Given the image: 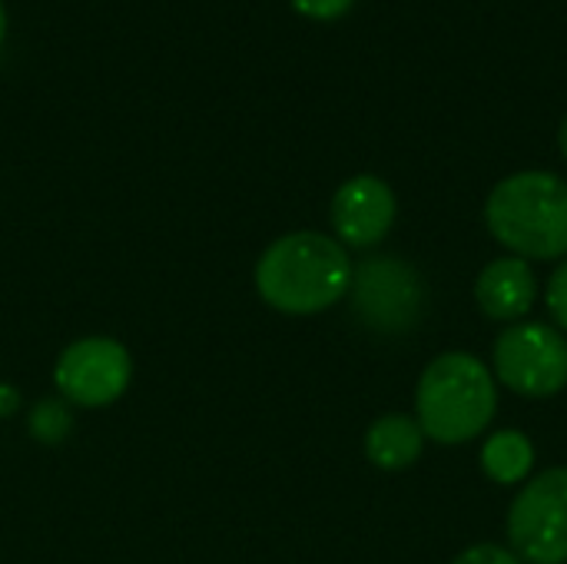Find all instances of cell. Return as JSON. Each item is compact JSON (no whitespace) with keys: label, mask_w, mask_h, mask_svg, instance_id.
<instances>
[{"label":"cell","mask_w":567,"mask_h":564,"mask_svg":"<svg viewBox=\"0 0 567 564\" xmlns=\"http://www.w3.org/2000/svg\"><path fill=\"white\" fill-rule=\"evenodd\" d=\"M352 286L346 246L322 233H289L276 239L256 266L259 296L289 316H316L336 306Z\"/></svg>","instance_id":"1"},{"label":"cell","mask_w":567,"mask_h":564,"mask_svg":"<svg viewBox=\"0 0 567 564\" xmlns=\"http://www.w3.org/2000/svg\"><path fill=\"white\" fill-rule=\"evenodd\" d=\"M498 412L492 369L472 352H442L432 359L415 389V422L439 445L478 439Z\"/></svg>","instance_id":"2"},{"label":"cell","mask_w":567,"mask_h":564,"mask_svg":"<svg viewBox=\"0 0 567 564\" xmlns=\"http://www.w3.org/2000/svg\"><path fill=\"white\" fill-rule=\"evenodd\" d=\"M485 223L492 236L518 259L567 256V183L558 173L522 170L505 176L488 203Z\"/></svg>","instance_id":"3"},{"label":"cell","mask_w":567,"mask_h":564,"mask_svg":"<svg viewBox=\"0 0 567 564\" xmlns=\"http://www.w3.org/2000/svg\"><path fill=\"white\" fill-rule=\"evenodd\" d=\"M508 542L522 562H567V465L522 485L508 509Z\"/></svg>","instance_id":"4"},{"label":"cell","mask_w":567,"mask_h":564,"mask_svg":"<svg viewBox=\"0 0 567 564\" xmlns=\"http://www.w3.org/2000/svg\"><path fill=\"white\" fill-rule=\"evenodd\" d=\"M495 379L525 399H548L567 386V339L545 322H515L495 339Z\"/></svg>","instance_id":"5"},{"label":"cell","mask_w":567,"mask_h":564,"mask_svg":"<svg viewBox=\"0 0 567 564\" xmlns=\"http://www.w3.org/2000/svg\"><path fill=\"white\" fill-rule=\"evenodd\" d=\"M355 316L375 332H409L422 319L425 289L412 263L399 256H372L352 266Z\"/></svg>","instance_id":"6"},{"label":"cell","mask_w":567,"mask_h":564,"mask_svg":"<svg viewBox=\"0 0 567 564\" xmlns=\"http://www.w3.org/2000/svg\"><path fill=\"white\" fill-rule=\"evenodd\" d=\"M133 379V359L116 339H80L63 349L53 382L60 396L83 409H100L116 402Z\"/></svg>","instance_id":"7"},{"label":"cell","mask_w":567,"mask_h":564,"mask_svg":"<svg viewBox=\"0 0 567 564\" xmlns=\"http://www.w3.org/2000/svg\"><path fill=\"white\" fill-rule=\"evenodd\" d=\"M395 223V193L379 176H352L332 196V226L342 246L369 249L389 236Z\"/></svg>","instance_id":"8"},{"label":"cell","mask_w":567,"mask_h":564,"mask_svg":"<svg viewBox=\"0 0 567 564\" xmlns=\"http://www.w3.org/2000/svg\"><path fill=\"white\" fill-rule=\"evenodd\" d=\"M478 309L495 322H518L532 312L538 299V276L518 256L492 259L475 283Z\"/></svg>","instance_id":"9"},{"label":"cell","mask_w":567,"mask_h":564,"mask_svg":"<svg viewBox=\"0 0 567 564\" xmlns=\"http://www.w3.org/2000/svg\"><path fill=\"white\" fill-rule=\"evenodd\" d=\"M425 449V432L412 416L392 412L372 422L365 432V455L382 472H402L419 462Z\"/></svg>","instance_id":"10"},{"label":"cell","mask_w":567,"mask_h":564,"mask_svg":"<svg viewBox=\"0 0 567 564\" xmlns=\"http://www.w3.org/2000/svg\"><path fill=\"white\" fill-rule=\"evenodd\" d=\"M532 465H535V445L518 429L495 432L485 442V449H482V469L498 485H518V482H525L532 475Z\"/></svg>","instance_id":"11"},{"label":"cell","mask_w":567,"mask_h":564,"mask_svg":"<svg viewBox=\"0 0 567 564\" xmlns=\"http://www.w3.org/2000/svg\"><path fill=\"white\" fill-rule=\"evenodd\" d=\"M545 302H548L551 319H555L561 329H567V259L551 273L548 289H545Z\"/></svg>","instance_id":"12"},{"label":"cell","mask_w":567,"mask_h":564,"mask_svg":"<svg viewBox=\"0 0 567 564\" xmlns=\"http://www.w3.org/2000/svg\"><path fill=\"white\" fill-rule=\"evenodd\" d=\"M352 3L355 0H292V7L302 13V17H309V20H339V17H346L349 10H352Z\"/></svg>","instance_id":"13"},{"label":"cell","mask_w":567,"mask_h":564,"mask_svg":"<svg viewBox=\"0 0 567 564\" xmlns=\"http://www.w3.org/2000/svg\"><path fill=\"white\" fill-rule=\"evenodd\" d=\"M452 564H522V558L502 545H475V548L462 552Z\"/></svg>","instance_id":"14"},{"label":"cell","mask_w":567,"mask_h":564,"mask_svg":"<svg viewBox=\"0 0 567 564\" xmlns=\"http://www.w3.org/2000/svg\"><path fill=\"white\" fill-rule=\"evenodd\" d=\"M558 143H561V153H565V160H567V116L561 120V130H558Z\"/></svg>","instance_id":"15"},{"label":"cell","mask_w":567,"mask_h":564,"mask_svg":"<svg viewBox=\"0 0 567 564\" xmlns=\"http://www.w3.org/2000/svg\"><path fill=\"white\" fill-rule=\"evenodd\" d=\"M7 37V10H3V0H0V43Z\"/></svg>","instance_id":"16"}]
</instances>
